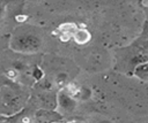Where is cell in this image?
<instances>
[{
    "instance_id": "obj_1",
    "label": "cell",
    "mask_w": 148,
    "mask_h": 123,
    "mask_svg": "<svg viewBox=\"0 0 148 123\" xmlns=\"http://www.w3.org/2000/svg\"><path fill=\"white\" fill-rule=\"evenodd\" d=\"M58 103L61 109L66 112H72L76 106V100L66 92H60L58 94Z\"/></svg>"
},
{
    "instance_id": "obj_2",
    "label": "cell",
    "mask_w": 148,
    "mask_h": 123,
    "mask_svg": "<svg viewBox=\"0 0 148 123\" xmlns=\"http://www.w3.org/2000/svg\"><path fill=\"white\" fill-rule=\"evenodd\" d=\"M36 118L39 123H51V122H56L59 121L61 118V116L50 109H43L40 112H38L36 114Z\"/></svg>"
},
{
    "instance_id": "obj_3",
    "label": "cell",
    "mask_w": 148,
    "mask_h": 123,
    "mask_svg": "<svg viewBox=\"0 0 148 123\" xmlns=\"http://www.w3.org/2000/svg\"><path fill=\"white\" fill-rule=\"evenodd\" d=\"M72 37L74 38L75 43H76V44H80V45L87 44V43L90 40V38H91L90 32H89L87 29H76V30L74 31V33H73Z\"/></svg>"
},
{
    "instance_id": "obj_4",
    "label": "cell",
    "mask_w": 148,
    "mask_h": 123,
    "mask_svg": "<svg viewBox=\"0 0 148 123\" xmlns=\"http://www.w3.org/2000/svg\"><path fill=\"white\" fill-rule=\"evenodd\" d=\"M76 29H77V28H76V24H75V23H64V24H61V25L58 28V32H59V33H60V32H68V33L73 34Z\"/></svg>"
},
{
    "instance_id": "obj_5",
    "label": "cell",
    "mask_w": 148,
    "mask_h": 123,
    "mask_svg": "<svg viewBox=\"0 0 148 123\" xmlns=\"http://www.w3.org/2000/svg\"><path fill=\"white\" fill-rule=\"evenodd\" d=\"M32 76L35 77V79L39 80L44 75H43V71H42L39 68H35V69H34V71H32Z\"/></svg>"
},
{
    "instance_id": "obj_6",
    "label": "cell",
    "mask_w": 148,
    "mask_h": 123,
    "mask_svg": "<svg viewBox=\"0 0 148 123\" xmlns=\"http://www.w3.org/2000/svg\"><path fill=\"white\" fill-rule=\"evenodd\" d=\"M72 36H73V34H71V33H68V32H60V33H59V38H60L61 41H68V40L72 38Z\"/></svg>"
},
{
    "instance_id": "obj_7",
    "label": "cell",
    "mask_w": 148,
    "mask_h": 123,
    "mask_svg": "<svg viewBox=\"0 0 148 123\" xmlns=\"http://www.w3.org/2000/svg\"><path fill=\"white\" fill-rule=\"evenodd\" d=\"M7 76L10 78V79H16L17 76H18V71H16L15 69H9L7 71Z\"/></svg>"
},
{
    "instance_id": "obj_8",
    "label": "cell",
    "mask_w": 148,
    "mask_h": 123,
    "mask_svg": "<svg viewBox=\"0 0 148 123\" xmlns=\"http://www.w3.org/2000/svg\"><path fill=\"white\" fill-rule=\"evenodd\" d=\"M15 18H16V21H17V22H24L28 17H27L25 15H17Z\"/></svg>"
},
{
    "instance_id": "obj_9",
    "label": "cell",
    "mask_w": 148,
    "mask_h": 123,
    "mask_svg": "<svg viewBox=\"0 0 148 123\" xmlns=\"http://www.w3.org/2000/svg\"><path fill=\"white\" fill-rule=\"evenodd\" d=\"M66 123H77L76 121H68V122H66Z\"/></svg>"
},
{
    "instance_id": "obj_10",
    "label": "cell",
    "mask_w": 148,
    "mask_h": 123,
    "mask_svg": "<svg viewBox=\"0 0 148 123\" xmlns=\"http://www.w3.org/2000/svg\"><path fill=\"white\" fill-rule=\"evenodd\" d=\"M101 123H111V122H110V121H102Z\"/></svg>"
},
{
    "instance_id": "obj_11",
    "label": "cell",
    "mask_w": 148,
    "mask_h": 123,
    "mask_svg": "<svg viewBox=\"0 0 148 123\" xmlns=\"http://www.w3.org/2000/svg\"><path fill=\"white\" fill-rule=\"evenodd\" d=\"M0 123H1V122H0Z\"/></svg>"
}]
</instances>
